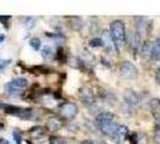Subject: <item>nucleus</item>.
I'll list each match as a JSON object with an SVG mask.
<instances>
[{"label": "nucleus", "instance_id": "28", "mask_svg": "<svg viewBox=\"0 0 160 144\" xmlns=\"http://www.w3.org/2000/svg\"><path fill=\"white\" fill-rule=\"evenodd\" d=\"M80 144H96L93 141H90V139H87V141H82Z\"/></svg>", "mask_w": 160, "mask_h": 144}, {"label": "nucleus", "instance_id": "11", "mask_svg": "<svg viewBox=\"0 0 160 144\" xmlns=\"http://www.w3.org/2000/svg\"><path fill=\"white\" fill-rule=\"evenodd\" d=\"M0 108H2L7 114H12V115H16V117L19 114L20 110L23 109L22 107L13 106V104H6V103H0Z\"/></svg>", "mask_w": 160, "mask_h": 144}, {"label": "nucleus", "instance_id": "24", "mask_svg": "<svg viewBox=\"0 0 160 144\" xmlns=\"http://www.w3.org/2000/svg\"><path fill=\"white\" fill-rule=\"evenodd\" d=\"M13 138H14V141H16V143H17V144H22V136H20L19 132L14 131V132H13Z\"/></svg>", "mask_w": 160, "mask_h": 144}, {"label": "nucleus", "instance_id": "26", "mask_svg": "<svg viewBox=\"0 0 160 144\" xmlns=\"http://www.w3.org/2000/svg\"><path fill=\"white\" fill-rule=\"evenodd\" d=\"M155 129L160 131V114H158L157 118H155Z\"/></svg>", "mask_w": 160, "mask_h": 144}, {"label": "nucleus", "instance_id": "3", "mask_svg": "<svg viewBox=\"0 0 160 144\" xmlns=\"http://www.w3.org/2000/svg\"><path fill=\"white\" fill-rule=\"evenodd\" d=\"M120 75L124 79H134L139 75L138 67L132 61H122L120 65Z\"/></svg>", "mask_w": 160, "mask_h": 144}, {"label": "nucleus", "instance_id": "13", "mask_svg": "<svg viewBox=\"0 0 160 144\" xmlns=\"http://www.w3.org/2000/svg\"><path fill=\"white\" fill-rule=\"evenodd\" d=\"M29 133L33 139H40L41 137H43L46 135V129L42 127V126H36V127H32L29 131Z\"/></svg>", "mask_w": 160, "mask_h": 144}, {"label": "nucleus", "instance_id": "30", "mask_svg": "<svg viewBox=\"0 0 160 144\" xmlns=\"http://www.w3.org/2000/svg\"><path fill=\"white\" fill-rule=\"evenodd\" d=\"M0 144H10L7 141H5V139H0Z\"/></svg>", "mask_w": 160, "mask_h": 144}, {"label": "nucleus", "instance_id": "27", "mask_svg": "<svg viewBox=\"0 0 160 144\" xmlns=\"http://www.w3.org/2000/svg\"><path fill=\"white\" fill-rule=\"evenodd\" d=\"M155 81H157L158 84H160V66L155 71Z\"/></svg>", "mask_w": 160, "mask_h": 144}, {"label": "nucleus", "instance_id": "17", "mask_svg": "<svg viewBox=\"0 0 160 144\" xmlns=\"http://www.w3.org/2000/svg\"><path fill=\"white\" fill-rule=\"evenodd\" d=\"M149 108L153 113H158L160 110V99L154 97L149 101Z\"/></svg>", "mask_w": 160, "mask_h": 144}, {"label": "nucleus", "instance_id": "12", "mask_svg": "<svg viewBox=\"0 0 160 144\" xmlns=\"http://www.w3.org/2000/svg\"><path fill=\"white\" fill-rule=\"evenodd\" d=\"M62 125H63V121L59 119V118H50L49 120H48V129L50 131H58L60 130L61 127H62Z\"/></svg>", "mask_w": 160, "mask_h": 144}, {"label": "nucleus", "instance_id": "25", "mask_svg": "<svg viewBox=\"0 0 160 144\" xmlns=\"http://www.w3.org/2000/svg\"><path fill=\"white\" fill-rule=\"evenodd\" d=\"M11 62V60H8V59H5V60H0V70H2L6 65H8Z\"/></svg>", "mask_w": 160, "mask_h": 144}, {"label": "nucleus", "instance_id": "14", "mask_svg": "<svg viewBox=\"0 0 160 144\" xmlns=\"http://www.w3.org/2000/svg\"><path fill=\"white\" fill-rule=\"evenodd\" d=\"M32 114H33L32 109H30V108H23L17 117L19 118V119H22V120H29V119L32 118Z\"/></svg>", "mask_w": 160, "mask_h": 144}, {"label": "nucleus", "instance_id": "4", "mask_svg": "<svg viewBox=\"0 0 160 144\" xmlns=\"http://www.w3.org/2000/svg\"><path fill=\"white\" fill-rule=\"evenodd\" d=\"M59 114L66 120H72L78 114V106L74 102L62 103L59 108Z\"/></svg>", "mask_w": 160, "mask_h": 144}, {"label": "nucleus", "instance_id": "21", "mask_svg": "<svg viewBox=\"0 0 160 144\" xmlns=\"http://www.w3.org/2000/svg\"><path fill=\"white\" fill-rule=\"evenodd\" d=\"M50 144H66V139L62 137H58V136H53L49 139Z\"/></svg>", "mask_w": 160, "mask_h": 144}, {"label": "nucleus", "instance_id": "23", "mask_svg": "<svg viewBox=\"0 0 160 144\" xmlns=\"http://www.w3.org/2000/svg\"><path fill=\"white\" fill-rule=\"evenodd\" d=\"M10 19H11V16H0V22L4 24V27L5 28H8L7 23L10 22Z\"/></svg>", "mask_w": 160, "mask_h": 144}, {"label": "nucleus", "instance_id": "16", "mask_svg": "<svg viewBox=\"0 0 160 144\" xmlns=\"http://www.w3.org/2000/svg\"><path fill=\"white\" fill-rule=\"evenodd\" d=\"M151 47H152V43H151V42H145V43H142V46H141V54H142L143 58L151 56Z\"/></svg>", "mask_w": 160, "mask_h": 144}, {"label": "nucleus", "instance_id": "15", "mask_svg": "<svg viewBox=\"0 0 160 144\" xmlns=\"http://www.w3.org/2000/svg\"><path fill=\"white\" fill-rule=\"evenodd\" d=\"M42 56L46 59V60H50L54 56V52H53V48L50 46H44L42 48Z\"/></svg>", "mask_w": 160, "mask_h": 144}, {"label": "nucleus", "instance_id": "1", "mask_svg": "<svg viewBox=\"0 0 160 144\" xmlns=\"http://www.w3.org/2000/svg\"><path fill=\"white\" fill-rule=\"evenodd\" d=\"M96 124L98 126L99 131L104 136L111 137L115 132L116 127L118 126L116 123V117L111 112H102L96 118Z\"/></svg>", "mask_w": 160, "mask_h": 144}, {"label": "nucleus", "instance_id": "19", "mask_svg": "<svg viewBox=\"0 0 160 144\" xmlns=\"http://www.w3.org/2000/svg\"><path fill=\"white\" fill-rule=\"evenodd\" d=\"M29 45L32 47L33 51H38L41 48V40L37 39V37H32V39L29 41Z\"/></svg>", "mask_w": 160, "mask_h": 144}, {"label": "nucleus", "instance_id": "6", "mask_svg": "<svg viewBox=\"0 0 160 144\" xmlns=\"http://www.w3.org/2000/svg\"><path fill=\"white\" fill-rule=\"evenodd\" d=\"M79 97L82 101V103L88 106V107L96 104V96H94L93 91L88 88H81L79 90Z\"/></svg>", "mask_w": 160, "mask_h": 144}, {"label": "nucleus", "instance_id": "8", "mask_svg": "<svg viewBox=\"0 0 160 144\" xmlns=\"http://www.w3.org/2000/svg\"><path fill=\"white\" fill-rule=\"evenodd\" d=\"M141 41H142V39H141V34L139 33V31H133L132 34H130V36H129V42H130V47L133 48L135 52H138V49L139 48H141V46H142V43H141Z\"/></svg>", "mask_w": 160, "mask_h": 144}, {"label": "nucleus", "instance_id": "10", "mask_svg": "<svg viewBox=\"0 0 160 144\" xmlns=\"http://www.w3.org/2000/svg\"><path fill=\"white\" fill-rule=\"evenodd\" d=\"M151 58L154 61H160V37H158L152 43L151 47Z\"/></svg>", "mask_w": 160, "mask_h": 144}, {"label": "nucleus", "instance_id": "9", "mask_svg": "<svg viewBox=\"0 0 160 144\" xmlns=\"http://www.w3.org/2000/svg\"><path fill=\"white\" fill-rule=\"evenodd\" d=\"M7 85H10L11 88H14V89L22 90L28 87V79L27 78H23V77L14 78V79H12L10 83H7Z\"/></svg>", "mask_w": 160, "mask_h": 144}, {"label": "nucleus", "instance_id": "5", "mask_svg": "<svg viewBox=\"0 0 160 144\" xmlns=\"http://www.w3.org/2000/svg\"><path fill=\"white\" fill-rule=\"evenodd\" d=\"M128 133H129V129L126 125H118L111 136V141L115 144H123L127 139Z\"/></svg>", "mask_w": 160, "mask_h": 144}, {"label": "nucleus", "instance_id": "29", "mask_svg": "<svg viewBox=\"0 0 160 144\" xmlns=\"http://www.w3.org/2000/svg\"><path fill=\"white\" fill-rule=\"evenodd\" d=\"M4 40H5V35H4V34H0V43L4 41Z\"/></svg>", "mask_w": 160, "mask_h": 144}, {"label": "nucleus", "instance_id": "2", "mask_svg": "<svg viewBox=\"0 0 160 144\" xmlns=\"http://www.w3.org/2000/svg\"><path fill=\"white\" fill-rule=\"evenodd\" d=\"M110 36L112 40L116 51H120L121 48L124 47L126 41H127V31H126V25L120 19L113 21L110 24Z\"/></svg>", "mask_w": 160, "mask_h": 144}, {"label": "nucleus", "instance_id": "22", "mask_svg": "<svg viewBox=\"0 0 160 144\" xmlns=\"http://www.w3.org/2000/svg\"><path fill=\"white\" fill-rule=\"evenodd\" d=\"M35 25V18L32 17H27L25 18V28L27 29H31Z\"/></svg>", "mask_w": 160, "mask_h": 144}, {"label": "nucleus", "instance_id": "18", "mask_svg": "<svg viewBox=\"0 0 160 144\" xmlns=\"http://www.w3.org/2000/svg\"><path fill=\"white\" fill-rule=\"evenodd\" d=\"M90 47L93 48H99V47H104V42L102 40V37H93L90 40Z\"/></svg>", "mask_w": 160, "mask_h": 144}, {"label": "nucleus", "instance_id": "7", "mask_svg": "<svg viewBox=\"0 0 160 144\" xmlns=\"http://www.w3.org/2000/svg\"><path fill=\"white\" fill-rule=\"evenodd\" d=\"M123 100H124V103L128 104V106H138L139 102H140V97L139 95L132 89H127L124 93H123Z\"/></svg>", "mask_w": 160, "mask_h": 144}, {"label": "nucleus", "instance_id": "20", "mask_svg": "<svg viewBox=\"0 0 160 144\" xmlns=\"http://www.w3.org/2000/svg\"><path fill=\"white\" fill-rule=\"evenodd\" d=\"M5 90H6V93L8 94V95L11 96H19L20 94H22V91L18 89H14V88H11L10 85H5Z\"/></svg>", "mask_w": 160, "mask_h": 144}]
</instances>
